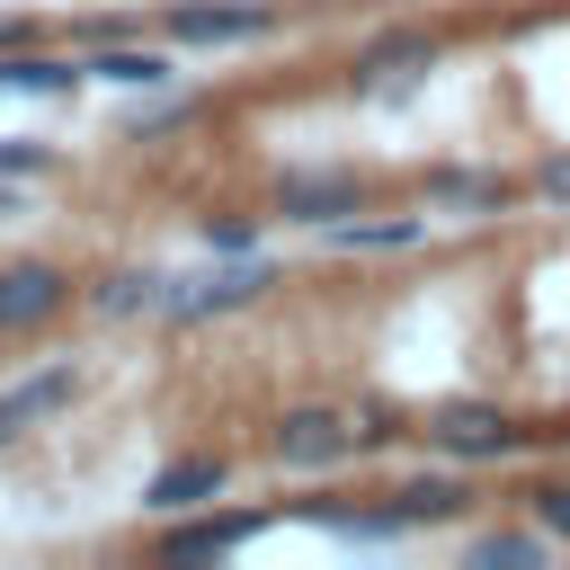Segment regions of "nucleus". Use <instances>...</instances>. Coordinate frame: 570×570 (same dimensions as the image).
I'll list each match as a JSON object with an SVG mask.
<instances>
[{
  "label": "nucleus",
  "instance_id": "obj_1",
  "mask_svg": "<svg viewBox=\"0 0 570 570\" xmlns=\"http://www.w3.org/2000/svg\"><path fill=\"white\" fill-rule=\"evenodd\" d=\"M419 436H428L445 463H508V454H517L534 428H517L499 401H472V392H454V401H428Z\"/></svg>",
  "mask_w": 570,
  "mask_h": 570
},
{
  "label": "nucleus",
  "instance_id": "obj_2",
  "mask_svg": "<svg viewBox=\"0 0 570 570\" xmlns=\"http://www.w3.org/2000/svg\"><path fill=\"white\" fill-rule=\"evenodd\" d=\"M267 454H276L285 472H338V463H356V454H365V428H356V410L294 401V410H276Z\"/></svg>",
  "mask_w": 570,
  "mask_h": 570
},
{
  "label": "nucleus",
  "instance_id": "obj_3",
  "mask_svg": "<svg viewBox=\"0 0 570 570\" xmlns=\"http://www.w3.org/2000/svg\"><path fill=\"white\" fill-rule=\"evenodd\" d=\"M71 267L62 258H0V338H36L71 312Z\"/></svg>",
  "mask_w": 570,
  "mask_h": 570
},
{
  "label": "nucleus",
  "instance_id": "obj_4",
  "mask_svg": "<svg viewBox=\"0 0 570 570\" xmlns=\"http://www.w3.org/2000/svg\"><path fill=\"white\" fill-rule=\"evenodd\" d=\"M151 27L169 45H258L276 36V0H160Z\"/></svg>",
  "mask_w": 570,
  "mask_h": 570
},
{
  "label": "nucleus",
  "instance_id": "obj_5",
  "mask_svg": "<svg viewBox=\"0 0 570 570\" xmlns=\"http://www.w3.org/2000/svg\"><path fill=\"white\" fill-rule=\"evenodd\" d=\"M454 53L445 27H374L356 53H347V80L356 89H392V80H428L436 62Z\"/></svg>",
  "mask_w": 570,
  "mask_h": 570
},
{
  "label": "nucleus",
  "instance_id": "obj_6",
  "mask_svg": "<svg viewBox=\"0 0 570 570\" xmlns=\"http://www.w3.org/2000/svg\"><path fill=\"white\" fill-rule=\"evenodd\" d=\"M267 214L330 232L338 214H365V169H285V178L267 187Z\"/></svg>",
  "mask_w": 570,
  "mask_h": 570
},
{
  "label": "nucleus",
  "instance_id": "obj_7",
  "mask_svg": "<svg viewBox=\"0 0 570 570\" xmlns=\"http://www.w3.org/2000/svg\"><path fill=\"white\" fill-rule=\"evenodd\" d=\"M276 285V267L249 249V258H232V267H205V276H178L169 285V312L160 321H223V312H240V303H258Z\"/></svg>",
  "mask_w": 570,
  "mask_h": 570
},
{
  "label": "nucleus",
  "instance_id": "obj_8",
  "mask_svg": "<svg viewBox=\"0 0 570 570\" xmlns=\"http://www.w3.org/2000/svg\"><path fill=\"white\" fill-rule=\"evenodd\" d=\"M223 481H232V454L223 445H205V454H169L151 481H142V517H196V508H214L223 499Z\"/></svg>",
  "mask_w": 570,
  "mask_h": 570
},
{
  "label": "nucleus",
  "instance_id": "obj_9",
  "mask_svg": "<svg viewBox=\"0 0 570 570\" xmlns=\"http://www.w3.org/2000/svg\"><path fill=\"white\" fill-rule=\"evenodd\" d=\"M517 196H534V178H508V169H436L428 178V205L436 214H463V223H490Z\"/></svg>",
  "mask_w": 570,
  "mask_h": 570
},
{
  "label": "nucleus",
  "instance_id": "obj_10",
  "mask_svg": "<svg viewBox=\"0 0 570 570\" xmlns=\"http://www.w3.org/2000/svg\"><path fill=\"white\" fill-rule=\"evenodd\" d=\"M258 525H267L258 508H196V517H169L160 552H169V561H214V552H240Z\"/></svg>",
  "mask_w": 570,
  "mask_h": 570
},
{
  "label": "nucleus",
  "instance_id": "obj_11",
  "mask_svg": "<svg viewBox=\"0 0 570 570\" xmlns=\"http://www.w3.org/2000/svg\"><path fill=\"white\" fill-rule=\"evenodd\" d=\"M169 285L178 276H160V267H107L98 285H80V303L98 321H151V312H169Z\"/></svg>",
  "mask_w": 570,
  "mask_h": 570
},
{
  "label": "nucleus",
  "instance_id": "obj_12",
  "mask_svg": "<svg viewBox=\"0 0 570 570\" xmlns=\"http://www.w3.org/2000/svg\"><path fill=\"white\" fill-rule=\"evenodd\" d=\"M330 249H356V258H401V249H419L428 240V214H338L330 232H321Z\"/></svg>",
  "mask_w": 570,
  "mask_h": 570
},
{
  "label": "nucleus",
  "instance_id": "obj_13",
  "mask_svg": "<svg viewBox=\"0 0 570 570\" xmlns=\"http://www.w3.org/2000/svg\"><path fill=\"white\" fill-rule=\"evenodd\" d=\"M71 392H80V365L53 356V365H36V374H18V383L0 392V428H36V419L71 410Z\"/></svg>",
  "mask_w": 570,
  "mask_h": 570
},
{
  "label": "nucleus",
  "instance_id": "obj_14",
  "mask_svg": "<svg viewBox=\"0 0 570 570\" xmlns=\"http://www.w3.org/2000/svg\"><path fill=\"white\" fill-rule=\"evenodd\" d=\"M392 508H401V525H454V517L472 508V481H463V472H410V481L392 490Z\"/></svg>",
  "mask_w": 570,
  "mask_h": 570
},
{
  "label": "nucleus",
  "instance_id": "obj_15",
  "mask_svg": "<svg viewBox=\"0 0 570 570\" xmlns=\"http://www.w3.org/2000/svg\"><path fill=\"white\" fill-rule=\"evenodd\" d=\"M89 80V53H45V45H18L0 53V89H36V98H62Z\"/></svg>",
  "mask_w": 570,
  "mask_h": 570
},
{
  "label": "nucleus",
  "instance_id": "obj_16",
  "mask_svg": "<svg viewBox=\"0 0 570 570\" xmlns=\"http://www.w3.org/2000/svg\"><path fill=\"white\" fill-rule=\"evenodd\" d=\"M178 62H169V45H134V36H116V45H89V80H116V89H160Z\"/></svg>",
  "mask_w": 570,
  "mask_h": 570
},
{
  "label": "nucleus",
  "instance_id": "obj_17",
  "mask_svg": "<svg viewBox=\"0 0 570 570\" xmlns=\"http://www.w3.org/2000/svg\"><path fill=\"white\" fill-rule=\"evenodd\" d=\"M303 517H312V525H330V534H347V543H392V534H410L392 499H383V508H347V499H303Z\"/></svg>",
  "mask_w": 570,
  "mask_h": 570
},
{
  "label": "nucleus",
  "instance_id": "obj_18",
  "mask_svg": "<svg viewBox=\"0 0 570 570\" xmlns=\"http://www.w3.org/2000/svg\"><path fill=\"white\" fill-rule=\"evenodd\" d=\"M463 561L472 570H525V561H543V534H472Z\"/></svg>",
  "mask_w": 570,
  "mask_h": 570
},
{
  "label": "nucleus",
  "instance_id": "obj_19",
  "mask_svg": "<svg viewBox=\"0 0 570 570\" xmlns=\"http://www.w3.org/2000/svg\"><path fill=\"white\" fill-rule=\"evenodd\" d=\"M205 116V98H160V107H134L125 116V142H160V134H178V125H196Z\"/></svg>",
  "mask_w": 570,
  "mask_h": 570
},
{
  "label": "nucleus",
  "instance_id": "obj_20",
  "mask_svg": "<svg viewBox=\"0 0 570 570\" xmlns=\"http://www.w3.org/2000/svg\"><path fill=\"white\" fill-rule=\"evenodd\" d=\"M196 232H205L214 258H249V249H258V214H205Z\"/></svg>",
  "mask_w": 570,
  "mask_h": 570
},
{
  "label": "nucleus",
  "instance_id": "obj_21",
  "mask_svg": "<svg viewBox=\"0 0 570 570\" xmlns=\"http://www.w3.org/2000/svg\"><path fill=\"white\" fill-rule=\"evenodd\" d=\"M525 508H534V525H543L552 543H570V472H561V481H534Z\"/></svg>",
  "mask_w": 570,
  "mask_h": 570
},
{
  "label": "nucleus",
  "instance_id": "obj_22",
  "mask_svg": "<svg viewBox=\"0 0 570 570\" xmlns=\"http://www.w3.org/2000/svg\"><path fill=\"white\" fill-rule=\"evenodd\" d=\"M534 196L570 214V151H543V160H534Z\"/></svg>",
  "mask_w": 570,
  "mask_h": 570
},
{
  "label": "nucleus",
  "instance_id": "obj_23",
  "mask_svg": "<svg viewBox=\"0 0 570 570\" xmlns=\"http://www.w3.org/2000/svg\"><path fill=\"white\" fill-rule=\"evenodd\" d=\"M45 160H53V151H45V142H27V134H18V142H0V178H36Z\"/></svg>",
  "mask_w": 570,
  "mask_h": 570
},
{
  "label": "nucleus",
  "instance_id": "obj_24",
  "mask_svg": "<svg viewBox=\"0 0 570 570\" xmlns=\"http://www.w3.org/2000/svg\"><path fill=\"white\" fill-rule=\"evenodd\" d=\"M18 45H36V18L27 9H0V53H18Z\"/></svg>",
  "mask_w": 570,
  "mask_h": 570
},
{
  "label": "nucleus",
  "instance_id": "obj_25",
  "mask_svg": "<svg viewBox=\"0 0 570 570\" xmlns=\"http://www.w3.org/2000/svg\"><path fill=\"white\" fill-rule=\"evenodd\" d=\"M9 436H18V428H0V445H9Z\"/></svg>",
  "mask_w": 570,
  "mask_h": 570
}]
</instances>
